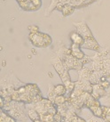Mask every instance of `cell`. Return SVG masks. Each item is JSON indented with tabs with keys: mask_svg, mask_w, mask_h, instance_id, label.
Masks as SVG:
<instances>
[{
	"mask_svg": "<svg viewBox=\"0 0 110 122\" xmlns=\"http://www.w3.org/2000/svg\"><path fill=\"white\" fill-rule=\"evenodd\" d=\"M66 102V98L63 95H56L54 97V103L57 105H62Z\"/></svg>",
	"mask_w": 110,
	"mask_h": 122,
	"instance_id": "10",
	"label": "cell"
},
{
	"mask_svg": "<svg viewBox=\"0 0 110 122\" xmlns=\"http://www.w3.org/2000/svg\"><path fill=\"white\" fill-rule=\"evenodd\" d=\"M70 38H71V40L73 42L74 44H77L78 46H82L84 43V38L82 35L79 33V32H72L71 35H70Z\"/></svg>",
	"mask_w": 110,
	"mask_h": 122,
	"instance_id": "5",
	"label": "cell"
},
{
	"mask_svg": "<svg viewBox=\"0 0 110 122\" xmlns=\"http://www.w3.org/2000/svg\"><path fill=\"white\" fill-rule=\"evenodd\" d=\"M1 122H16L15 119H13V117H10L4 112H1Z\"/></svg>",
	"mask_w": 110,
	"mask_h": 122,
	"instance_id": "9",
	"label": "cell"
},
{
	"mask_svg": "<svg viewBox=\"0 0 110 122\" xmlns=\"http://www.w3.org/2000/svg\"><path fill=\"white\" fill-rule=\"evenodd\" d=\"M81 48H86V49H91V50H94V51H99L100 50V46L96 42L95 38L91 37V38L85 39L84 43L81 46Z\"/></svg>",
	"mask_w": 110,
	"mask_h": 122,
	"instance_id": "3",
	"label": "cell"
},
{
	"mask_svg": "<svg viewBox=\"0 0 110 122\" xmlns=\"http://www.w3.org/2000/svg\"><path fill=\"white\" fill-rule=\"evenodd\" d=\"M75 8L76 7H74L73 5H71L70 4H65L63 5V8H62V10L60 11L62 14H63L64 16H67V15H69L73 13L74 11H75Z\"/></svg>",
	"mask_w": 110,
	"mask_h": 122,
	"instance_id": "7",
	"label": "cell"
},
{
	"mask_svg": "<svg viewBox=\"0 0 110 122\" xmlns=\"http://www.w3.org/2000/svg\"><path fill=\"white\" fill-rule=\"evenodd\" d=\"M29 118L32 119L33 121H36V120L41 119L39 112H37V111H35V110H30L29 112Z\"/></svg>",
	"mask_w": 110,
	"mask_h": 122,
	"instance_id": "8",
	"label": "cell"
},
{
	"mask_svg": "<svg viewBox=\"0 0 110 122\" xmlns=\"http://www.w3.org/2000/svg\"><path fill=\"white\" fill-rule=\"evenodd\" d=\"M0 102H1L0 107H1V108H3V107H4V97H3V96H2L1 98H0Z\"/></svg>",
	"mask_w": 110,
	"mask_h": 122,
	"instance_id": "16",
	"label": "cell"
},
{
	"mask_svg": "<svg viewBox=\"0 0 110 122\" xmlns=\"http://www.w3.org/2000/svg\"><path fill=\"white\" fill-rule=\"evenodd\" d=\"M67 87L64 84H59L54 86L53 92L56 95H64L67 92Z\"/></svg>",
	"mask_w": 110,
	"mask_h": 122,
	"instance_id": "6",
	"label": "cell"
},
{
	"mask_svg": "<svg viewBox=\"0 0 110 122\" xmlns=\"http://www.w3.org/2000/svg\"><path fill=\"white\" fill-rule=\"evenodd\" d=\"M17 1L20 3V2H24V1H28V0H17Z\"/></svg>",
	"mask_w": 110,
	"mask_h": 122,
	"instance_id": "18",
	"label": "cell"
},
{
	"mask_svg": "<svg viewBox=\"0 0 110 122\" xmlns=\"http://www.w3.org/2000/svg\"><path fill=\"white\" fill-rule=\"evenodd\" d=\"M54 121L55 122H61L62 121V116L60 113H56L54 115Z\"/></svg>",
	"mask_w": 110,
	"mask_h": 122,
	"instance_id": "12",
	"label": "cell"
},
{
	"mask_svg": "<svg viewBox=\"0 0 110 122\" xmlns=\"http://www.w3.org/2000/svg\"><path fill=\"white\" fill-rule=\"evenodd\" d=\"M77 122H86V121L83 119H82V118H79V117H78V121Z\"/></svg>",
	"mask_w": 110,
	"mask_h": 122,
	"instance_id": "17",
	"label": "cell"
},
{
	"mask_svg": "<svg viewBox=\"0 0 110 122\" xmlns=\"http://www.w3.org/2000/svg\"><path fill=\"white\" fill-rule=\"evenodd\" d=\"M100 86L104 88V89H107V88L110 86V83L107 80H105V81H102L100 83Z\"/></svg>",
	"mask_w": 110,
	"mask_h": 122,
	"instance_id": "13",
	"label": "cell"
},
{
	"mask_svg": "<svg viewBox=\"0 0 110 122\" xmlns=\"http://www.w3.org/2000/svg\"><path fill=\"white\" fill-rule=\"evenodd\" d=\"M71 51H72V56L77 60H82L84 57V53L81 50V46L78 45L73 43L71 46Z\"/></svg>",
	"mask_w": 110,
	"mask_h": 122,
	"instance_id": "4",
	"label": "cell"
},
{
	"mask_svg": "<svg viewBox=\"0 0 110 122\" xmlns=\"http://www.w3.org/2000/svg\"><path fill=\"white\" fill-rule=\"evenodd\" d=\"M29 30L30 33H37V32H39V29L37 26H29Z\"/></svg>",
	"mask_w": 110,
	"mask_h": 122,
	"instance_id": "11",
	"label": "cell"
},
{
	"mask_svg": "<svg viewBox=\"0 0 110 122\" xmlns=\"http://www.w3.org/2000/svg\"><path fill=\"white\" fill-rule=\"evenodd\" d=\"M30 1H31L36 6L38 7V8L41 7V5H42V1H41V0H30Z\"/></svg>",
	"mask_w": 110,
	"mask_h": 122,
	"instance_id": "14",
	"label": "cell"
},
{
	"mask_svg": "<svg viewBox=\"0 0 110 122\" xmlns=\"http://www.w3.org/2000/svg\"><path fill=\"white\" fill-rule=\"evenodd\" d=\"M94 0H84L83 2V5H89L90 3H92Z\"/></svg>",
	"mask_w": 110,
	"mask_h": 122,
	"instance_id": "15",
	"label": "cell"
},
{
	"mask_svg": "<svg viewBox=\"0 0 110 122\" xmlns=\"http://www.w3.org/2000/svg\"><path fill=\"white\" fill-rule=\"evenodd\" d=\"M76 27L77 29V32H79L83 36L84 40L93 37V36L91 34V31L90 30V29L88 28V26L84 22H80V23L76 24Z\"/></svg>",
	"mask_w": 110,
	"mask_h": 122,
	"instance_id": "2",
	"label": "cell"
},
{
	"mask_svg": "<svg viewBox=\"0 0 110 122\" xmlns=\"http://www.w3.org/2000/svg\"><path fill=\"white\" fill-rule=\"evenodd\" d=\"M29 38L36 47H47L52 44V38L50 36L43 32H37L35 34L30 33Z\"/></svg>",
	"mask_w": 110,
	"mask_h": 122,
	"instance_id": "1",
	"label": "cell"
}]
</instances>
